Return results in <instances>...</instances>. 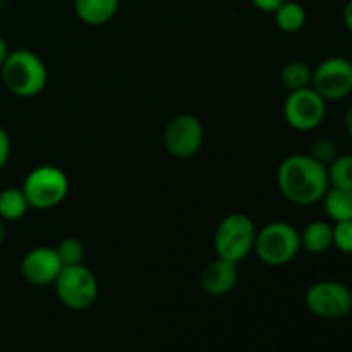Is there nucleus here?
I'll return each mask as SVG.
<instances>
[{
	"mask_svg": "<svg viewBox=\"0 0 352 352\" xmlns=\"http://www.w3.org/2000/svg\"><path fill=\"white\" fill-rule=\"evenodd\" d=\"M277 188L292 205H316L330 188L329 172L308 153L289 155L277 168Z\"/></svg>",
	"mask_w": 352,
	"mask_h": 352,
	"instance_id": "nucleus-1",
	"label": "nucleus"
},
{
	"mask_svg": "<svg viewBox=\"0 0 352 352\" xmlns=\"http://www.w3.org/2000/svg\"><path fill=\"white\" fill-rule=\"evenodd\" d=\"M0 78L10 95L34 98L47 88L48 71L40 55L30 48H16L0 67Z\"/></svg>",
	"mask_w": 352,
	"mask_h": 352,
	"instance_id": "nucleus-2",
	"label": "nucleus"
},
{
	"mask_svg": "<svg viewBox=\"0 0 352 352\" xmlns=\"http://www.w3.org/2000/svg\"><path fill=\"white\" fill-rule=\"evenodd\" d=\"M301 251L299 230L292 223L275 220L256 230L253 253L268 267H284L298 258Z\"/></svg>",
	"mask_w": 352,
	"mask_h": 352,
	"instance_id": "nucleus-3",
	"label": "nucleus"
},
{
	"mask_svg": "<svg viewBox=\"0 0 352 352\" xmlns=\"http://www.w3.org/2000/svg\"><path fill=\"white\" fill-rule=\"evenodd\" d=\"M256 230V226L246 213H230L223 217L213 234L217 256L239 265L253 253Z\"/></svg>",
	"mask_w": 352,
	"mask_h": 352,
	"instance_id": "nucleus-4",
	"label": "nucleus"
},
{
	"mask_svg": "<svg viewBox=\"0 0 352 352\" xmlns=\"http://www.w3.org/2000/svg\"><path fill=\"white\" fill-rule=\"evenodd\" d=\"M21 189L30 208L52 210L67 198L69 177L55 165H40L28 172Z\"/></svg>",
	"mask_w": 352,
	"mask_h": 352,
	"instance_id": "nucleus-5",
	"label": "nucleus"
},
{
	"mask_svg": "<svg viewBox=\"0 0 352 352\" xmlns=\"http://www.w3.org/2000/svg\"><path fill=\"white\" fill-rule=\"evenodd\" d=\"M54 289L60 305L72 311L91 308L100 292L98 278L85 263L62 267L54 282Z\"/></svg>",
	"mask_w": 352,
	"mask_h": 352,
	"instance_id": "nucleus-6",
	"label": "nucleus"
},
{
	"mask_svg": "<svg viewBox=\"0 0 352 352\" xmlns=\"http://www.w3.org/2000/svg\"><path fill=\"white\" fill-rule=\"evenodd\" d=\"M305 305L316 318L342 320L352 313L351 287L339 280H318L306 291Z\"/></svg>",
	"mask_w": 352,
	"mask_h": 352,
	"instance_id": "nucleus-7",
	"label": "nucleus"
},
{
	"mask_svg": "<svg viewBox=\"0 0 352 352\" xmlns=\"http://www.w3.org/2000/svg\"><path fill=\"white\" fill-rule=\"evenodd\" d=\"M327 100L322 98L311 86L296 91H289L285 96L284 119L289 127L299 133H309L318 129L327 117Z\"/></svg>",
	"mask_w": 352,
	"mask_h": 352,
	"instance_id": "nucleus-8",
	"label": "nucleus"
},
{
	"mask_svg": "<svg viewBox=\"0 0 352 352\" xmlns=\"http://www.w3.org/2000/svg\"><path fill=\"white\" fill-rule=\"evenodd\" d=\"M205 143V127L192 113H177L164 131V146L174 158L188 160L199 153Z\"/></svg>",
	"mask_w": 352,
	"mask_h": 352,
	"instance_id": "nucleus-9",
	"label": "nucleus"
},
{
	"mask_svg": "<svg viewBox=\"0 0 352 352\" xmlns=\"http://www.w3.org/2000/svg\"><path fill=\"white\" fill-rule=\"evenodd\" d=\"M311 88L327 102H339L352 93V62L332 55L313 69Z\"/></svg>",
	"mask_w": 352,
	"mask_h": 352,
	"instance_id": "nucleus-10",
	"label": "nucleus"
},
{
	"mask_svg": "<svg viewBox=\"0 0 352 352\" xmlns=\"http://www.w3.org/2000/svg\"><path fill=\"white\" fill-rule=\"evenodd\" d=\"M62 267L64 265H62L55 248L38 246L24 254L19 265V272L30 285L48 287V285H54Z\"/></svg>",
	"mask_w": 352,
	"mask_h": 352,
	"instance_id": "nucleus-11",
	"label": "nucleus"
},
{
	"mask_svg": "<svg viewBox=\"0 0 352 352\" xmlns=\"http://www.w3.org/2000/svg\"><path fill=\"white\" fill-rule=\"evenodd\" d=\"M239 280L237 263L217 256L203 268L199 275V285L212 298H222L234 291Z\"/></svg>",
	"mask_w": 352,
	"mask_h": 352,
	"instance_id": "nucleus-12",
	"label": "nucleus"
},
{
	"mask_svg": "<svg viewBox=\"0 0 352 352\" xmlns=\"http://www.w3.org/2000/svg\"><path fill=\"white\" fill-rule=\"evenodd\" d=\"M120 0H74V12L88 26H103L117 14Z\"/></svg>",
	"mask_w": 352,
	"mask_h": 352,
	"instance_id": "nucleus-13",
	"label": "nucleus"
},
{
	"mask_svg": "<svg viewBox=\"0 0 352 352\" xmlns=\"http://www.w3.org/2000/svg\"><path fill=\"white\" fill-rule=\"evenodd\" d=\"M301 237V250L311 254L327 253L333 248V226L327 220H313L302 230H299Z\"/></svg>",
	"mask_w": 352,
	"mask_h": 352,
	"instance_id": "nucleus-14",
	"label": "nucleus"
},
{
	"mask_svg": "<svg viewBox=\"0 0 352 352\" xmlns=\"http://www.w3.org/2000/svg\"><path fill=\"white\" fill-rule=\"evenodd\" d=\"M320 203L323 205V212L332 223L352 220V191L330 186Z\"/></svg>",
	"mask_w": 352,
	"mask_h": 352,
	"instance_id": "nucleus-15",
	"label": "nucleus"
},
{
	"mask_svg": "<svg viewBox=\"0 0 352 352\" xmlns=\"http://www.w3.org/2000/svg\"><path fill=\"white\" fill-rule=\"evenodd\" d=\"M274 19L278 30L292 34L305 28L308 16H306V9L301 3L294 2V0H285L274 12Z\"/></svg>",
	"mask_w": 352,
	"mask_h": 352,
	"instance_id": "nucleus-16",
	"label": "nucleus"
},
{
	"mask_svg": "<svg viewBox=\"0 0 352 352\" xmlns=\"http://www.w3.org/2000/svg\"><path fill=\"white\" fill-rule=\"evenodd\" d=\"M30 210L28 199L21 188H6L0 191V219L6 222H17L24 219Z\"/></svg>",
	"mask_w": 352,
	"mask_h": 352,
	"instance_id": "nucleus-17",
	"label": "nucleus"
},
{
	"mask_svg": "<svg viewBox=\"0 0 352 352\" xmlns=\"http://www.w3.org/2000/svg\"><path fill=\"white\" fill-rule=\"evenodd\" d=\"M311 76L313 69L305 60H298L296 58V60H289L282 65L278 79H280V85L287 91H296V89L311 86Z\"/></svg>",
	"mask_w": 352,
	"mask_h": 352,
	"instance_id": "nucleus-18",
	"label": "nucleus"
},
{
	"mask_svg": "<svg viewBox=\"0 0 352 352\" xmlns=\"http://www.w3.org/2000/svg\"><path fill=\"white\" fill-rule=\"evenodd\" d=\"M327 172L332 188L352 191V155H337L336 160L327 165Z\"/></svg>",
	"mask_w": 352,
	"mask_h": 352,
	"instance_id": "nucleus-19",
	"label": "nucleus"
},
{
	"mask_svg": "<svg viewBox=\"0 0 352 352\" xmlns=\"http://www.w3.org/2000/svg\"><path fill=\"white\" fill-rule=\"evenodd\" d=\"M55 251H57L58 258H60L64 267L85 263V244H82L78 237H65V239H62L60 243H58V246L55 248Z\"/></svg>",
	"mask_w": 352,
	"mask_h": 352,
	"instance_id": "nucleus-20",
	"label": "nucleus"
},
{
	"mask_svg": "<svg viewBox=\"0 0 352 352\" xmlns=\"http://www.w3.org/2000/svg\"><path fill=\"white\" fill-rule=\"evenodd\" d=\"M308 155L327 167V165L332 164V162L337 158V155H339V148H337L336 141L330 140V138H316V140L311 143V146H309Z\"/></svg>",
	"mask_w": 352,
	"mask_h": 352,
	"instance_id": "nucleus-21",
	"label": "nucleus"
},
{
	"mask_svg": "<svg viewBox=\"0 0 352 352\" xmlns=\"http://www.w3.org/2000/svg\"><path fill=\"white\" fill-rule=\"evenodd\" d=\"M333 226V248L342 254H352V220L336 222Z\"/></svg>",
	"mask_w": 352,
	"mask_h": 352,
	"instance_id": "nucleus-22",
	"label": "nucleus"
},
{
	"mask_svg": "<svg viewBox=\"0 0 352 352\" xmlns=\"http://www.w3.org/2000/svg\"><path fill=\"white\" fill-rule=\"evenodd\" d=\"M10 150H12V143H10V136L2 126H0V170L7 165L10 158Z\"/></svg>",
	"mask_w": 352,
	"mask_h": 352,
	"instance_id": "nucleus-23",
	"label": "nucleus"
},
{
	"mask_svg": "<svg viewBox=\"0 0 352 352\" xmlns=\"http://www.w3.org/2000/svg\"><path fill=\"white\" fill-rule=\"evenodd\" d=\"M284 2L285 0H251V3H253L258 10L267 14H274Z\"/></svg>",
	"mask_w": 352,
	"mask_h": 352,
	"instance_id": "nucleus-24",
	"label": "nucleus"
},
{
	"mask_svg": "<svg viewBox=\"0 0 352 352\" xmlns=\"http://www.w3.org/2000/svg\"><path fill=\"white\" fill-rule=\"evenodd\" d=\"M342 21H344V26H346L347 33L352 36V0H347L346 6H344Z\"/></svg>",
	"mask_w": 352,
	"mask_h": 352,
	"instance_id": "nucleus-25",
	"label": "nucleus"
},
{
	"mask_svg": "<svg viewBox=\"0 0 352 352\" xmlns=\"http://www.w3.org/2000/svg\"><path fill=\"white\" fill-rule=\"evenodd\" d=\"M344 127H346L347 136L352 140V103L347 107L346 112H344Z\"/></svg>",
	"mask_w": 352,
	"mask_h": 352,
	"instance_id": "nucleus-26",
	"label": "nucleus"
},
{
	"mask_svg": "<svg viewBox=\"0 0 352 352\" xmlns=\"http://www.w3.org/2000/svg\"><path fill=\"white\" fill-rule=\"evenodd\" d=\"M9 45H7V41L3 40L2 36H0V67H2V64L6 62L7 55H9Z\"/></svg>",
	"mask_w": 352,
	"mask_h": 352,
	"instance_id": "nucleus-27",
	"label": "nucleus"
},
{
	"mask_svg": "<svg viewBox=\"0 0 352 352\" xmlns=\"http://www.w3.org/2000/svg\"><path fill=\"white\" fill-rule=\"evenodd\" d=\"M7 237V222L3 219H0V246L3 244Z\"/></svg>",
	"mask_w": 352,
	"mask_h": 352,
	"instance_id": "nucleus-28",
	"label": "nucleus"
},
{
	"mask_svg": "<svg viewBox=\"0 0 352 352\" xmlns=\"http://www.w3.org/2000/svg\"><path fill=\"white\" fill-rule=\"evenodd\" d=\"M351 292H352V285H351Z\"/></svg>",
	"mask_w": 352,
	"mask_h": 352,
	"instance_id": "nucleus-29",
	"label": "nucleus"
}]
</instances>
